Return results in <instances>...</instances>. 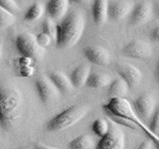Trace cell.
Instances as JSON below:
<instances>
[{
    "label": "cell",
    "instance_id": "9a60e30c",
    "mask_svg": "<svg viewBox=\"0 0 159 149\" xmlns=\"http://www.w3.org/2000/svg\"><path fill=\"white\" fill-rule=\"evenodd\" d=\"M109 0H93L92 6V15L96 24L102 25L108 19Z\"/></svg>",
    "mask_w": 159,
    "mask_h": 149
},
{
    "label": "cell",
    "instance_id": "5b68a950",
    "mask_svg": "<svg viewBox=\"0 0 159 149\" xmlns=\"http://www.w3.org/2000/svg\"><path fill=\"white\" fill-rule=\"evenodd\" d=\"M14 45L17 52L22 57L30 58L34 61H40L45 56V48L40 46L36 36L29 32L19 34L14 40Z\"/></svg>",
    "mask_w": 159,
    "mask_h": 149
},
{
    "label": "cell",
    "instance_id": "83f0119b",
    "mask_svg": "<svg viewBox=\"0 0 159 149\" xmlns=\"http://www.w3.org/2000/svg\"><path fill=\"white\" fill-rule=\"evenodd\" d=\"M149 38L152 42L159 43V25L151 29V31L149 32Z\"/></svg>",
    "mask_w": 159,
    "mask_h": 149
},
{
    "label": "cell",
    "instance_id": "836d02e7",
    "mask_svg": "<svg viewBox=\"0 0 159 149\" xmlns=\"http://www.w3.org/2000/svg\"><path fill=\"white\" fill-rule=\"evenodd\" d=\"M70 3H75V4H84L89 2V0H69Z\"/></svg>",
    "mask_w": 159,
    "mask_h": 149
},
{
    "label": "cell",
    "instance_id": "2e32d148",
    "mask_svg": "<svg viewBox=\"0 0 159 149\" xmlns=\"http://www.w3.org/2000/svg\"><path fill=\"white\" fill-rule=\"evenodd\" d=\"M48 77L61 93H68L74 88L70 76L68 77L67 74H64L63 72L53 71L48 74Z\"/></svg>",
    "mask_w": 159,
    "mask_h": 149
},
{
    "label": "cell",
    "instance_id": "9c48e42d",
    "mask_svg": "<svg viewBox=\"0 0 159 149\" xmlns=\"http://www.w3.org/2000/svg\"><path fill=\"white\" fill-rule=\"evenodd\" d=\"M133 107L144 122L149 121L156 109V99L151 93H143L134 101Z\"/></svg>",
    "mask_w": 159,
    "mask_h": 149
},
{
    "label": "cell",
    "instance_id": "5bb4252c",
    "mask_svg": "<svg viewBox=\"0 0 159 149\" xmlns=\"http://www.w3.org/2000/svg\"><path fill=\"white\" fill-rule=\"evenodd\" d=\"M69 3V0H48L45 5V10L50 18L61 20L67 15Z\"/></svg>",
    "mask_w": 159,
    "mask_h": 149
},
{
    "label": "cell",
    "instance_id": "8fae6325",
    "mask_svg": "<svg viewBox=\"0 0 159 149\" xmlns=\"http://www.w3.org/2000/svg\"><path fill=\"white\" fill-rule=\"evenodd\" d=\"M116 70L119 77L127 83L130 88H134L141 83L142 74L140 70L128 63H118L116 65Z\"/></svg>",
    "mask_w": 159,
    "mask_h": 149
},
{
    "label": "cell",
    "instance_id": "8992f818",
    "mask_svg": "<svg viewBox=\"0 0 159 149\" xmlns=\"http://www.w3.org/2000/svg\"><path fill=\"white\" fill-rule=\"evenodd\" d=\"M35 89L38 97L44 104H50L56 102L60 97L59 89L55 87L48 76H39L34 81Z\"/></svg>",
    "mask_w": 159,
    "mask_h": 149
},
{
    "label": "cell",
    "instance_id": "ffe728a7",
    "mask_svg": "<svg viewBox=\"0 0 159 149\" xmlns=\"http://www.w3.org/2000/svg\"><path fill=\"white\" fill-rule=\"evenodd\" d=\"M94 145V140L91 135L83 134L69 142L67 147L70 149H92L96 147Z\"/></svg>",
    "mask_w": 159,
    "mask_h": 149
},
{
    "label": "cell",
    "instance_id": "e0dca14e",
    "mask_svg": "<svg viewBox=\"0 0 159 149\" xmlns=\"http://www.w3.org/2000/svg\"><path fill=\"white\" fill-rule=\"evenodd\" d=\"M91 73V66H89L87 64L80 65L77 68H75L70 74V79H71L74 88H80L86 86V83Z\"/></svg>",
    "mask_w": 159,
    "mask_h": 149
},
{
    "label": "cell",
    "instance_id": "cb8c5ba5",
    "mask_svg": "<svg viewBox=\"0 0 159 149\" xmlns=\"http://www.w3.org/2000/svg\"><path fill=\"white\" fill-rule=\"evenodd\" d=\"M42 32L46 33L50 37L53 39V41L56 40V34H57V25L53 22L52 18L45 19L42 23Z\"/></svg>",
    "mask_w": 159,
    "mask_h": 149
},
{
    "label": "cell",
    "instance_id": "603a6c76",
    "mask_svg": "<svg viewBox=\"0 0 159 149\" xmlns=\"http://www.w3.org/2000/svg\"><path fill=\"white\" fill-rule=\"evenodd\" d=\"M15 23V14L0 7V30L10 27Z\"/></svg>",
    "mask_w": 159,
    "mask_h": 149
},
{
    "label": "cell",
    "instance_id": "4dcf8cb0",
    "mask_svg": "<svg viewBox=\"0 0 159 149\" xmlns=\"http://www.w3.org/2000/svg\"><path fill=\"white\" fill-rule=\"evenodd\" d=\"M153 74H154V79H155L156 83L158 84V86H159V59L157 60V62L155 64V67H154Z\"/></svg>",
    "mask_w": 159,
    "mask_h": 149
},
{
    "label": "cell",
    "instance_id": "484cf974",
    "mask_svg": "<svg viewBox=\"0 0 159 149\" xmlns=\"http://www.w3.org/2000/svg\"><path fill=\"white\" fill-rule=\"evenodd\" d=\"M148 127L154 133H156V134L159 133V107L155 109L151 119L149 120Z\"/></svg>",
    "mask_w": 159,
    "mask_h": 149
},
{
    "label": "cell",
    "instance_id": "44dd1931",
    "mask_svg": "<svg viewBox=\"0 0 159 149\" xmlns=\"http://www.w3.org/2000/svg\"><path fill=\"white\" fill-rule=\"evenodd\" d=\"M45 11H46L45 7L41 3L35 2L27 9L26 13L24 15V20H26V21H29V22L37 21L38 19H40L43 16Z\"/></svg>",
    "mask_w": 159,
    "mask_h": 149
},
{
    "label": "cell",
    "instance_id": "30bf717a",
    "mask_svg": "<svg viewBox=\"0 0 159 149\" xmlns=\"http://www.w3.org/2000/svg\"><path fill=\"white\" fill-rule=\"evenodd\" d=\"M153 14V5L149 1H141L134 5L128 16V23L130 26H141L151 19Z\"/></svg>",
    "mask_w": 159,
    "mask_h": 149
},
{
    "label": "cell",
    "instance_id": "f546056e",
    "mask_svg": "<svg viewBox=\"0 0 159 149\" xmlns=\"http://www.w3.org/2000/svg\"><path fill=\"white\" fill-rule=\"evenodd\" d=\"M153 143H152V139H150V140H145L141 142L140 144H139V146L137 147L138 149H151L153 146Z\"/></svg>",
    "mask_w": 159,
    "mask_h": 149
},
{
    "label": "cell",
    "instance_id": "e575fe53",
    "mask_svg": "<svg viewBox=\"0 0 159 149\" xmlns=\"http://www.w3.org/2000/svg\"><path fill=\"white\" fill-rule=\"evenodd\" d=\"M1 57H2V44L0 43V60H1Z\"/></svg>",
    "mask_w": 159,
    "mask_h": 149
},
{
    "label": "cell",
    "instance_id": "52a82bcc",
    "mask_svg": "<svg viewBox=\"0 0 159 149\" xmlns=\"http://www.w3.org/2000/svg\"><path fill=\"white\" fill-rule=\"evenodd\" d=\"M125 144L123 131L116 122H109V129L97 144L98 149H123Z\"/></svg>",
    "mask_w": 159,
    "mask_h": 149
},
{
    "label": "cell",
    "instance_id": "4316f807",
    "mask_svg": "<svg viewBox=\"0 0 159 149\" xmlns=\"http://www.w3.org/2000/svg\"><path fill=\"white\" fill-rule=\"evenodd\" d=\"M36 39H37L38 44L41 47H43V48L48 47L49 45L51 44V42L53 41V39L50 37L49 35H47L46 33H44V32L38 34L37 36H36Z\"/></svg>",
    "mask_w": 159,
    "mask_h": 149
},
{
    "label": "cell",
    "instance_id": "f1b7e54d",
    "mask_svg": "<svg viewBox=\"0 0 159 149\" xmlns=\"http://www.w3.org/2000/svg\"><path fill=\"white\" fill-rule=\"evenodd\" d=\"M23 68L20 70V73L22 74V76L25 77H29L31 76L32 73H33V68L29 67V65H26V66H22Z\"/></svg>",
    "mask_w": 159,
    "mask_h": 149
},
{
    "label": "cell",
    "instance_id": "1f68e13d",
    "mask_svg": "<svg viewBox=\"0 0 159 149\" xmlns=\"http://www.w3.org/2000/svg\"><path fill=\"white\" fill-rule=\"evenodd\" d=\"M153 14L157 19H159V1L153 5Z\"/></svg>",
    "mask_w": 159,
    "mask_h": 149
},
{
    "label": "cell",
    "instance_id": "7a4b0ae2",
    "mask_svg": "<svg viewBox=\"0 0 159 149\" xmlns=\"http://www.w3.org/2000/svg\"><path fill=\"white\" fill-rule=\"evenodd\" d=\"M102 107L108 115L116 119H121V121L128 127H131L132 129H135L136 127L137 129H141L159 148V135L149 129L125 97H112L107 103L103 104Z\"/></svg>",
    "mask_w": 159,
    "mask_h": 149
},
{
    "label": "cell",
    "instance_id": "d4e9b609",
    "mask_svg": "<svg viewBox=\"0 0 159 149\" xmlns=\"http://www.w3.org/2000/svg\"><path fill=\"white\" fill-rule=\"evenodd\" d=\"M0 7L13 14H16L20 11L19 5L15 0H0Z\"/></svg>",
    "mask_w": 159,
    "mask_h": 149
},
{
    "label": "cell",
    "instance_id": "4fadbf2b",
    "mask_svg": "<svg viewBox=\"0 0 159 149\" xmlns=\"http://www.w3.org/2000/svg\"><path fill=\"white\" fill-rule=\"evenodd\" d=\"M134 7L132 1L128 0H116L109 2L108 5V19L111 21H120L129 16Z\"/></svg>",
    "mask_w": 159,
    "mask_h": 149
},
{
    "label": "cell",
    "instance_id": "ac0fdd59",
    "mask_svg": "<svg viewBox=\"0 0 159 149\" xmlns=\"http://www.w3.org/2000/svg\"><path fill=\"white\" fill-rule=\"evenodd\" d=\"M129 86L122 78H117L109 84L107 94L108 97H125L129 91Z\"/></svg>",
    "mask_w": 159,
    "mask_h": 149
},
{
    "label": "cell",
    "instance_id": "7c38bea8",
    "mask_svg": "<svg viewBox=\"0 0 159 149\" xmlns=\"http://www.w3.org/2000/svg\"><path fill=\"white\" fill-rule=\"evenodd\" d=\"M83 54L89 63L96 66H107L111 63V54L102 46H87L83 49Z\"/></svg>",
    "mask_w": 159,
    "mask_h": 149
},
{
    "label": "cell",
    "instance_id": "6da1fadb",
    "mask_svg": "<svg viewBox=\"0 0 159 149\" xmlns=\"http://www.w3.org/2000/svg\"><path fill=\"white\" fill-rule=\"evenodd\" d=\"M24 101L21 92L13 84H0V127L12 130L22 117Z\"/></svg>",
    "mask_w": 159,
    "mask_h": 149
},
{
    "label": "cell",
    "instance_id": "277c9868",
    "mask_svg": "<svg viewBox=\"0 0 159 149\" xmlns=\"http://www.w3.org/2000/svg\"><path fill=\"white\" fill-rule=\"evenodd\" d=\"M89 108L84 104H75L57 113L46 123V130L50 132L63 131L72 127L87 116Z\"/></svg>",
    "mask_w": 159,
    "mask_h": 149
},
{
    "label": "cell",
    "instance_id": "3957f363",
    "mask_svg": "<svg viewBox=\"0 0 159 149\" xmlns=\"http://www.w3.org/2000/svg\"><path fill=\"white\" fill-rule=\"evenodd\" d=\"M86 28V21L78 11L67 14L57 24L56 46L60 49H69L76 45L82 38Z\"/></svg>",
    "mask_w": 159,
    "mask_h": 149
},
{
    "label": "cell",
    "instance_id": "7402d4cb",
    "mask_svg": "<svg viewBox=\"0 0 159 149\" xmlns=\"http://www.w3.org/2000/svg\"><path fill=\"white\" fill-rule=\"evenodd\" d=\"M92 131L98 137H102L107 133L109 129V122L104 118L96 119L91 125Z\"/></svg>",
    "mask_w": 159,
    "mask_h": 149
},
{
    "label": "cell",
    "instance_id": "d6986e66",
    "mask_svg": "<svg viewBox=\"0 0 159 149\" xmlns=\"http://www.w3.org/2000/svg\"><path fill=\"white\" fill-rule=\"evenodd\" d=\"M112 82L111 77L106 73H91L86 83V86L91 88H102L109 86Z\"/></svg>",
    "mask_w": 159,
    "mask_h": 149
},
{
    "label": "cell",
    "instance_id": "d6a6232c",
    "mask_svg": "<svg viewBox=\"0 0 159 149\" xmlns=\"http://www.w3.org/2000/svg\"><path fill=\"white\" fill-rule=\"evenodd\" d=\"M35 148H38V149H53V147L47 146V145H45V144H43V143H37L36 146H35Z\"/></svg>",
    "mask_w": 159,
    "mask_h": 149
},
{
    "label": "cell",
    "instance_id": "ba28073f",
    "mask_svg": "<svg viewBox=\"0 0 159 149\" xmlns=\"http://www.w3.org/2000/svg\"><path fill=\"white\" fill-rule=\"evenodd\" d=\"M122 55L136 60H149L153 55L151 45L142 40H132L121 49Z\"/></svg>",
    "mask_w": 159,
    "mask_h": 149
}]
</instances>
